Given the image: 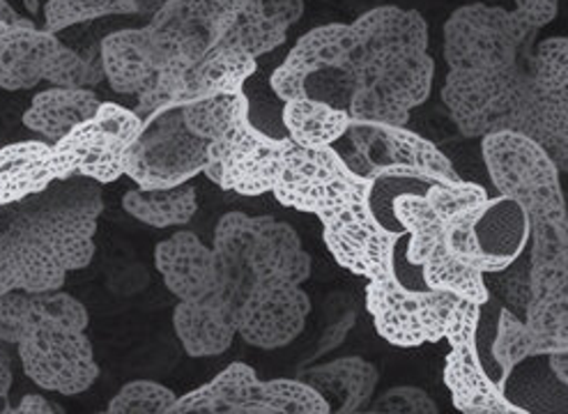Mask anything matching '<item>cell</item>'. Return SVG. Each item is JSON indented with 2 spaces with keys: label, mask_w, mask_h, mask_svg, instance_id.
<instances>
[{
  "label": "cell",
  "mask_w": 568,
  "mask_h": 414,
  "mask_svg": "<svg viewBox=\"0 0 568 414\" xmlns=\"http://www.w3.org/2000/svg\"><path fill=\"white\" fill-rule=\"evenodd\" d=\"M481 156L497 194L529 219L531 302L525 323L568 336V203L552 154L516 132L481 137Z\"/></svg>",
  "instance_id": "cell-1"
},
{
  "label": "cell",
  "mask_w": 568,
  "mask_h": 414,
  "mask_svg": "<svg viewBox=\"0 0 568 414\" xmlns=\"http://www.w3.org/2000/svg\"><path fill=\"white\" fill-rule=\"evenodd\" d=\"M373 189L375 180L353 169L336 148L293 141L272 194L283 208L318 216L332 259L368 281L396 270V246L405 240L375 214Z\"/></svg>",
  "instance_id": "cell-2"
},
{
  "label": "cell",
  "mask_w": 568,
  "mask_h": 414,
  "mask_svg": "<svg viewBox=\"0 0 568 414\" xmlns=\"http://www.w3.org/2000/svg\"><path fill=\"white\" fill-rule=\"evenodd\" d=\"M102 210V184L83 175L58 180L40 194L0 208V240L17 291H60L70 272L88 267Z\"/></svg>",
  "instance_id": "cell-3"
},
{
  "label": "cell",
  "mask_w": 568,
  "mask_h": 414,
  "mask_svg": "<svg viewBox=\"0 0 568 414\" xmlns=\"http://www.w3.org/2000/svg\"><path fill=\"white\" fill-rule=\"evenodd\" d=\"M353 49L343 79L353 120L407 127L409 111L433 92L435 60L422 12L381 6L351 23Z\"/></svg>",
  "instance_id": "cell-4"
},
{
  "label": "cell",
  "mask_w": 568,
  "mask_h": 414,
  "mask_svg": "<svg viewBox=\"0 0 568 414\" xmlns=\"http://www.w3.org/2000/svg\"><path fill=\"white\" fill-rule=\"evenodd\" d=\"M529 58L531 53L516 65L493 70H449L439 98L460 137L516 132L550 154L568 150V88H541L534 81Z\"/></svg>",
  "instance_id": "cell-5"
},
{
  "label": "cell",
  "mask_w": 568,
  "mask_h": 414,
  "mask_svg": "<svg viewBox=\"0 0 568 414\" xmlns=\"http://www.w3.org/2000/svg\"><path fill=\"white\" fill-rule=\"evenodd\" d=\"M486 201V189L465 180H433L422 189L398 191L392 196L389 212L407 240L405 259L422 272L426 289L454 293L481 306L490 300L486 274L463 265L449 244L454 221Z\"/></svg>",
  "instance_id": "cell-6"
},
{
  "label": "cell",
  "mask_w": 568,
  "mask_h": 414,
  "mask_svg": "<svg viewBox=\"0 0 568 414\" xmlns=\"http://www.w3.org/2000/svg\"><path fill=\"white\" fill-rule=\"evenodd\" d=\"M212 249L219 265L216 295L237 313L242 300L261 283L308 281L313 261L297 231L274 216L229 212L219 219Z\"/></svg>",
  "instance_id": "cell-7"
},
{
  "label": "cell",
  "mask_w": 568,
  "mask_h": 414,
  "mask_svg": "<svg viewBox=\"0 0 568 414\" xmlns=\"http://www.w3.org/2000/svg\"><path fill=\"white\" fill-rule=\"evenodd\" d=\"M332 403L302 377L263 382L254 366L233 362L178 398L173 414H329Z\"/></svg>",
  "instance_id": "cell-8"
},
{
  "label": "cell",
  "mask_w": 568,
  "mask_h": 414,
  "mask_svg": "<svg viewBox=\"0 0 568 414\" xmlns=\"http://www.w3.org/2000/svg\"><path fill=\"white\" fill-rule=\"evenodd\" d=\"M102 79V62H92L36 23L10 26L0 33V90L19 92L44 81L60 88H94Z\"/></svg>",
  "instance_id": "cell-9"
},
{
  "label": "cell",
  "mask_w": 568,
  "mask_h": 414,
  "mask_svg": "<svg viewBox=\"0 0 568 414\" xmlns=\"http://www.w3.org/2000/svg\"><path fill=\"white\" fill-rule=\"evenodd\" d=\"M463 297L430 289H413L398 270L368 279L366 309L375 332L396 347H419L445 339L447 325Z\"/></svg>",
  "instance_id": "cell-10"
},
{
  "label": "cell",
  "mask_w": 568,
  "mask_h": 414,
  "mask_svg": "<svg viewBox=\"0 0 568 414\" xmlns=\"http://www.w3.org/2000/svg\"><path fill=\"white\" fill-rule=\"evenodd\" d=\"M244 107L229 130L207 143L205 175L224 191L240 196H263L274 191L293 139H274L248 118Z\"/></svg>",
  "instance_id": "cell-11"
},
{
  "label": "cell",
  "mask_w": 568,
  "mask_h": 414,
  "mask_svg": "<svg viewBox=\"0 0 568 414\" xmlns=\"http://www.w3.org/2000/svg\"><path fill=\"white\" fill-rule=\"evenodd\" d=\"M141 132L143 118L136 111L104 102L90 120L51 148L65 178L83 175L111 184L124 175V156Z\"/></svg>",
  "instance_id": "cell-12"
},
{
  "label": "cell",
  "mask_w": 568,
  "mask_h": 414,
  "mask_svg": "<svg viewBox=\"0 0 568 414\" xmlns=\"http://www.w3.org/2000/svg\"><path fill=\"white\" fill-rule=\"evenodd\" d=\"M207 141L186 130L182 109L143 122L141 137L124 156V175L141 189H171L205 171Z\"/></svg>",
  "instance_id": "cell-13"
},
{
  "label": "cell",
  "mask_w": 568,
  "mask_h": 414,
  "mask_svg": "<svg viewBox=\"0 0 568 414\" xmlns=\"http://www.w3.org/2000/svg\"><path fill=\"white\" fill-rule=\"evenodd\" d=\"M14 347L23 373L47 392L77 396L88 392L100 377L85 330L62 321L33 325Z\"/></svg>",
  "instance_id": "cell-14"
},
{
  "label": "cell",
  "mask_w": 568,
  "mask_h": 414,
  "mask_svg": "<svg viewBox=\"0 0 568 414\" xmlns=\"http://www.w3.org/2000/svg\"><path fill=\"white\" fill-rule=\"evenodd\" d=\"M258 72V60L235 49L214 47L189 68L164 70L136 100V113L145 120L186 104L244 92V83Z\"/></svg>",
  "instance_id": "cell-15"
},
{
  "label": "cell",
  "mask_w": 568,
  "mask_h": 414,
  "mask_svg": "<svg viewBox=\"0 0 568 414\" xmlns=\"http://www.w3.org/2000/svg\"><path fill=\"white\" fill-rule=\"evenodd\" d=\"M479 321L481 304L463 300L445 332L452 350L442 368V380L454 407L465 414H527L529 410L504 396V387L484 368L477 343Z\"/></svg>",
  "instance_id": "cell-16"
},
{
  "label": "cell",
  "mask_w": 568,
  "mask_h": 414,
  "mask_svg": "<svg viewBox=\"0 0 568 414\" xmlns=\"http://www.w3.org/2000/svg\"><path fill=\"white\" fill-rule=\"evenodd\" d=\"M348 137L371 178L389 171H409L437 180H463L445 152L407 127L353 120Z\"/></svg>",
  "instance_id": "cell-17"
},
{
  "label": "cell",
  "mask_w": 568,
  "mask_h": 414,
  "mask_svg": "<svg viewBox=\"0 0 568 414\" xmlns=\"http://www.w3.org/2000/svg\"><path fill=\"white\" fill-rule=\"evenodd\" d=\"M242 0H166L150 30L173 55L171 68H189L210 53Z\"/></svg>",
  "instance_id": "cell-18"
},
{
  "label": "cell",
  "mask_w": 568,
  "mask_h": 414,
  "mask_svg": "<svg viewBox=\"0 0 568 414\" xmlns=\"http://www.w3.org/2000/svg\"><path fill=\"white\" fill-rule=\"evenodd\" d=\"M311 297L288 281L261 283L237 309V336L261 350L291 345L306 327Z\"/></svg>",
  "instance_id": "cell-19"
},
{
  "label": "cell",
  "mask_w": 568,
  "mask_h": 414,
  "mask_svg": "<svg viewBox=\"0 0 568 414\" xmlns=\"http://www.w3.org/2000/svg\"><path fill=\"white\" fill-rule=\"evenodd\" d=\"M353 49L351 23H325L297 40L286 60L272 72L270 85L283 102L308 98V81L321 74H341ZM345 81V79H343Z\"/></svg>",
  "instance_id": "cell-20"
},
{
  "label": "cell",
  "mask_w": 568,
  "mask_h": 414,
  "mask_svg": "<svg viewBox=\"0 0 568 414\" xmlns=\"http://www.w3.org/2000/svg\"><path fill=\"white\" fill-rule=\"evenodd\" d=\"M100 62L113 92L139 98L173 65V55L150 26H143L106 36L100 44Z\"/></svg>",
  "instance_id": "cell-21"
},
{
  "label": "cell",
  "mask_w": 568,
  "mask_h": 414,
  "mask_svg": "<svg viewBox=\"0 0 568 414\" xmlns=\"http://www.w3.org/2000/svg\"><path fill=\"white\" fill-rule=\"evenodd\" d=\"M154 267L178 300H201L216 291L219 265L214 249L196 233L180 231L156 244Z\"/></svg>",
  "instance_id": "cell-22"
},
{
  "label": "cell",
  "mask_w": 568,
  "mask_h": 414,
  "mask_svg": "<svg viewBox=\"0 0 568 414\" xmlns=\"http://www.w3.org/2000/svg\"><path fill=\"white\" fill-rule=\"evenodd\" d=\"M173 330L189 357H216L224 355L237 336V313L216 293L201 300H178Z\"/></svg>",
  "instance_id": "cell-23"
},
{
  "label": "cell",
  "mask_w": 568,
  "mask_h": 414,
  "mask_svg": "<svg viewBox=\"0 0 568 414\" xmlns=\"http://www.w3.org/2000/svg\"><path fill=\"white\" fill-rule=\"evenodd\" d=\"M44 321H62L88 330L90 315L77 297L62 293V289L47 293L10 291L0 295V341L17 345L30 327Z\"/></svg>",
  "instance_id": "cell-24"
},
{
  "label": "cell",
  "mask_w": 568,
  "mask_h": 414,
  "mask_svg": "<svg viewBox=\"0 0 568 414\" xmlns=\"http://www.w3.org/2000/svg\"><path fill=\"white\" fill-rule=\"evenodd\" d=\"M102 104L104 102L92 88L51 85L36 94L23 113V124L53 145L90 120Z\"/></svg>",
  "instance_id": "cell-25"
},
{
  "label": "cell",
  "mask_w": 568,
  "mask_h": 414,
  "mask_svg": "<svg viewBox=\"0 0 568 414\" xmlns=\"http://www.w3.org/2000/svg\"><path fill=\"white\" fill-rule=\"evenodd\" d=\"M300 377L325 394L327 401L332 396L336 412L353 414L371 405L377 382H381V371L362 357H341L329 364L302 368Z\"/></svg>",
  "instance_id": "cell-26"
},
{
  "label": "cell",
  "mask_w": 568,
  "mask_h": 414,
  "mask_svg": "<svg viewBox=\"0 0 568 414\" xmlns=\"http://www.w3.org/2000/svg\"><path fill=\"white\" fill-rule=\"evenodd\" d=\"M559 350H568V336L557 332L534 330L525 323V317H518L509 306L499 311L497 336L493 343V357L501 371L499 385H507V380L514 371L529 357H548Z\"/></svg>",
  "instance_id": "cell-27"
},
{
  "label": "cell",
  "mask_w": 568,
  "mask_h": 414,
  "mask_svg": "<svg viewBox=\"0 0 568 414\" xmlns=\"http://www.w3.org/2000/svg\"><path fill=\"white\" fill-rule=\"evenodd\" d=\"M283 124L297 145L325 148L348 134L353 118L345 107L318 98H300L283 107Z\"/></svg>",
  "instance_id": "cell-28"
},
{
  "label": "cell",
  "mask_w": 568,
  "mask_h": 414,
  "mask_svg": "<svg viewBox=\"0 0 568 414\" xmlns=\"http://www.w3.org/2000/svg\"><path fill=\"white\" fill-rule=\"evenodd\" d=\"M122 210L152 229L186 226L199 212V194L192 182L171 189H130Z\"/></svg>",
  "instance_id": "cell-29"
},
{
  "label": "cell",
  "mask_w": 568,
  "mask_h": 414,
  "mask_svg": "<svg viewBox=\"0 0 568 414\" xmlns=\"http://www.w3.org/2000/svg\"><path fill=\"white\" fill-rule=\"evenodd\" d=\"M288 28H291L288 23L270 19L263 12H258L256 8L246 6L242 0V6L231 17L216 47L235 49L240 53H246V55L258 60L261 55L278 49L281 44H286Z\"/></svg>",
  "instance_id": "cell-30"
},
{
  "label": "cell",
  "mask_w": 568,
  "mask_h": 414,
  "mask_svg": "<svg viewBox=\"0 0 568 414\" xmlns=\"http://www.w3.org/2000/svg\"><path fill=\"white\" fill-rule=\"evenodd\" d=\"M122 14H141L136 0H47L44 30L58 36L79 23Z\"/></svg>",
  "instance_id": "cell-31"
},
{
  "label": "cell",
  "mask_w": 568,
  "mask_h": 414,
  "mask_svg": "<svg viewBox=\"0 0 568 414\" xmlns=\"http://www.w3.org/2000/svg\"><path fill=\"white\" fill-rule=\"evenodd\" d=\"M244 107H248L246 92L221 94V98L186 104L182 109V118L189 132L210 143L229 130Z\"/></svg>",
  "instance_id": "cell-32"
},
{
  "label": "cell",
  "mask_w": 568,
  "mask_h": 414,
  "mask_svg": "<svg viewBox=\"0 0 568 414\" xmlns=\"http://www.w3.org/2000/svg\"><path fill=\"white\" fill-rule=\"evenodd\" d=\"M173 390L152 380H134L120 387L106 405L109 414H173L178 405Z\"/></svg>",
  "instance_id": "cell-33"
},
{
  "label": "cell",
  "mask_w": 568,
  "mask_h": 414,
  "mask_svg": "<svg viewBox=\"0 0 568 414\" xmlns=\"http://www.w3.org/2000/svg\"><path fill=\"white\" fill-rule=\"evenodd\" d=\"M529 68L534 81L546 90H566L568 88V38H546L536 42Z\"/></svg>",
  "instance_id": "cell-34"
},
{
  "label": "cell",
  "mask_w": 568,
  "mask_h": 414,
  "mask_svg": "<svg viewBox=\"0 0 568 414\" xmlns=\"http://www.w3.org/2000/svg\"><path fill=\"white\" fill-rule=\"evenodd\" d=\"M373 414H437L439 407L428 392L413 385H400L387 390L383 396L371 401L366 407Z\"/></svg>",
  "instance_id": "cell-35"
},
{
  "label": "cell",
  "mask_w": 568,
  "mask_h": 414,
  "mask_svg": "<svg viewBox=\"0 0 568 414\" xmlns=\"http://www.w3.org/2000/svg\"><path fill=\"white\" fill-rule=\"evenodd\" d=\"M495 276H499V285L497 291L501 295V300L507 302V306L523 315L527 313V306L531 302V276H529V261L525 265H518V261L507 267L504 272H497Z\"/></svg>",
  "instance_id": "cell-36"
},
{
  "label": "cell",
  "mask_w": 568,
  "mask_h": 414,
  "mask_svg": "<svg viewBox=\"0 0 568 414\" xmlns=\"http://www.w3.org/2000/svg\"><path fill=\"white\" fill-rule=\"evenodd\" d=\"M47 141H21V143H12L0 148V208L6 205V191H8V182L14 175V171L28 162L30 156L36 152H40L44 148Z\"/></svg>",
  "instance_id": "cell-37"
},
{
  "label": "cell",
  "mask_w": 568,
  "mask_h": 414,
  "mask_svg": "<svg viewBox=\"0 0 568 414\" xmlns=\"http://www.w3.org/2000/svg\"><path fill=\"white\" fill-rule=\"evenodd\" d=\"M516 14L531 28L541 30L559 14V0H516Z\"/></svg>",
  "instance_id": "cell-38"
},
{
  "label": "cell",
  "mask_w": 568,
  "mask_h": 414,
  "mask_svg": "<svg viewBox=\"0 0 568 414\" xmlns=\"http://www.w3.org/2000/svg\"><path fill=\"white\" fill-rule=\"evenodd\" d=\"M270 19L295 26L304 17V0H244Z\"/></svg>",
  "instance_id": "cell-39"
},
{
  "label": "cell",
  "mask_w": 568,
  "mask_h": 414,
  "mask_svg": "<svg viewBox=\"0 0 568 414\" xmlns=\"http://www.w3.org/2000/svg\"><path fill=\"white\" fill-rule=\"evenodd\" d=\"M14 382V362L10 355V343L0 341V412H12L10 392Z\"/></svg>",
  "instance_id": "cell-40"
},
{
  "label": "cell",
  "mask_w": 568,
  "mask_h": 414,
  "mask_svg": "<svg viewBox=\"0 0 568 414\" xmlns=\"http://www.w3.org/2000/svg\"><path fill=\"white\" fill-rule=\"evenodd\" d=\"M62 410L58 403L44 398L42 394H28L21 398V403L17 407H12V414H62Z\"/></svg>",
  "instance_id": "cell-41"
},
{
  "label": "cell",
  "mask_w": 568,
  "mask_h": 414,
  "mask_svg": "<svg viewBox=\"0 0 568 414\" xmlns=\"http://www.w3.org/2000/svg\"><path fill=\"white\" fill-rule=\"evenodd\" d=\"M548 368L557 377V382L568 387V350H559V353L548 355Z\"/></svg>",
  "instance_id": "cell-42"
},
{
  "label": "cell",
  "mask_w": 568,
  "mask_h": 414,
  "mask_svg": "<svg viewBox=\"0 0 568 414\" xmlns=\"http://www.w3.org/2000/svg\"><path fill=\"white\" fill-rule=\"evenodd\" d=\"M0 21H8L12 26H33V19L21 17L8 0H0Z\"/></svg>",
  "instance_id": "cell-43"
},
{
  "label": "cell",
  "mask_w": 568,
  "mask_h": 414,
  "mask_svg": "<svg viewBox=\"0 0 568 414\" xmlns=\"http://www.w3.org/2000/svg\"><path fill=\"white\" fill-rule=\"evenodd\" d=\"M552 159H555V164L559 166V173L568 180V150L555 152V154H552Z\"/></svg>",
  "instance_id": "cell-44"
},
{
  "label": "cell",
  "mask_w": 568,
  "mask_h": 414,
  "mask_svg": "<svg viewBox=\"0 0 568 414\" xmlns=\"http://www.w3.org/2000/svg\"><path fill=\"white\" fill-rule=\"evenodd\" d=\"M136 3H139V12L152 10V14H154L156 10H160L166 3V0H136Z\"/></svg>",
  "instance_id": "cell-45"
},
{
  "label": "cell",
  "mask_w": 568,
  "mask_h": 414,
  "mask_svg": "<svg viewBox=\"0 0 568 414\" xmlns=\"http://www.w3.org/2000/svg\"><path fill=\"white\" fill-rule=\"evenodd\" d=\"M21 3H23V8L28 10L30 17H36V14L40 12V0H21Z\"/></svg>",
  "instance_id": "cell-46"
},
{
  "label": "cell",
  "mask_w": 568,
  "mask_h": 414,
  "mask_svg": "<svg viewBox=\"0 0 568 414\" xmlns=\"http://www.w3.org/2000/svg\"><path fill=\"white\" fill-rule=\"evenodd\" d=\"M12 23H8V21H0V33H3V30H8Z\"/></svg>",
  "instance_id": "cell-47"
}]
</instances>
